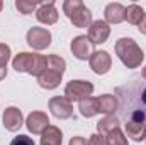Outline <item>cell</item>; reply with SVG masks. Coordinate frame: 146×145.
Masks as SVG:
<instances>
[{"label": "cell", "mask_w": 146, "mask_h": 145, "mask_svg": "<svg viewBox=\"0 0 146 145\" xmlns=\"http://www.w3.org/2000/svg\"><path fill=\"white\" fill-rule=\"evenodd\" d=\"M48 67V56L39 55V53H29V51H21L12 58V68L15 72L29 73L39 77Z\"/></svg>", "instance_id": "1"}, {"label": "cell", "mask_w": 146, "mask_h": 145, "mask_svg": "<svg viewBox=\"0 0 146 145\" xmlns=\"http://www.w3.org/2000/svg\"><path fill=\"white\" fill-rule=\"evenodd\" d=\"M65 70H66V62L61 56L48 55V67L37 77V84L46 91H53V89H56L60 85Z\"/></svg>", "instance_id": "2"}, {"label": "cell", "mask_w": 146, "mask_h": 145, "mask_svg": "<svg viewBox=\"0 0 146 145\" xmlns=\"http://www.w3.org/2000/svg\"><path fill=\"white\" fill-rule=\"evenodd\" d=\"M115 55L127 68H138L145 60V51L131 38H121L115 43Z\"/></svg>", "instance_id": "3"}, {"label": "cell", "mask_w": 146, "mask_h": 145, "mask_svg": "<svg viewBox=\"0 0 146 145\" xmlns=\"http://www.w3.org/2000/svg\"><path fill=\"white\" fill-rule=\"evenodd\" d=\"M63 12L70 19L75 28H90L92 26V12L87 9V5L82 0H65L63 2Z\"/></svg>", "instance_id": "4"}, {"label": "cell", "mask_w": 146, "mask_h": 145, "mask_svg": "<svg viewBox=\"0 0 146 145\" xmlns=\"http://www.w3.org/2000/svg\"><path fill=\"white\" fill-rule=\"evenodd\" d=\"M94 92V84L88 80H72L66 84L65 87V97L70 101H83L87 97H90Z\"/></svg>", "instance_id": "5"}, {"label": "cell", "mask_w": 146, "mask_h": 145, "mask_svg": "<svg viewBox=\"0 0 146 145\" xmlns=\"http://www.w3.org/2000/svg\"><path fill=\"white\" fill-rule=\"evenodd\" d=\"M26 41L33 50H46L51 44V33L46 28H31L26 34Z\"/></svg>", "instance_id": "6"}, {"label": "cell", "mask_w": 146, "mask_h": 145, "mask_svg": "<svg viewBox=\"0 0 146 145\" xmlns=\"http://www.w3.org/2000/svg\"><path fill=\"white\" fill-rule=\"evenodd\" d=\"M48 108L51 111V114L58 119H66V118H72L73 114V104L70 99H66L65 96H56V97H51L49 103H48Z\"/></svg>", "instance_id": "7"}, {"label": "cell", "mask_w": 146, "mask_h": 145, "mask_svg": "<svg viewBox=\"0 0 146 145\" xmlns=\"http://www.w3.org/2000/svg\"><path fill=\"white\" fill-rule=\"evenodd\" d=\"M88 63H90V68L97 75H106L112 67V58L107 51L100 50V51H94L88 58Z\"/></svg>", "instance_id": "8"}, {"label": "cell", "mask_w": 146, "mask_h": 145, "mask_svg": "<svg viewBox=\"0 0 146 145\" xmlns=\"http://www.w3.org/2000/svg\"><path fill=\"white\" fill-rule=\"evenodd\" d=\"M70 50H72L75 58H78V60H88L90 55L94 53V44L90 43L88 38L82 34V36L73 38L72 44H70Z\"/></svg>", "instance_id": "9"}, {"label": "cell", "mask_w": 146, "mask_h": 145, "mask_svg": "<svg viewBox=\"0 0 146 145\" xmlns=\"http://www.w3.org/2000/svg\"><path fill=\"white\" fill-rule=\"evenodd\" d=\"M110 36V28L106 21H94L92 26L88 28L87 38L90 39L92 44H102L106 43Z\"/></svg>", "instance_id": "10"}, {"label": "cell", "mask_w": 146, "mask_h": 145, "mask_svg": "<svg viewBox=\"0 0 146 145\" xmlns=\"http://www.w3.org/2000/svg\"><path fill=\"white\" fill-rule=\"evenodd\" d=\"M26 126L33 135H41L49 126V118L42 111H33L26 119Z\"/></svg>", "instance_id": "11"}, {"label": "cell", "mask_w": 146, "mask_h": 145, "mask_svg": "<svg viewBox=\"0 0 146 145\" xmlns=\"http://www.w3.org/2000/svg\"><path fill=\"white\" fill-rule=\"evenodd\" d=\"M2 123L3 126L9 130V132H17L22 125H24V116H22V111L15 106H9L3 113V118H2Z\"/></svg>", "instance_id": "12"}, {"label": "cell", "mask_w": 146, "mask_h": 145, "mask_svg": "<svg viewBox=\"0 0 146 145\" xmlns=\"http://www.w3.org/2000/svg\"><path fill=\"white\" fill-rule=\"evenodd\" d=\"M36 19L41 24H46V26H51L58 21V10L54 7V2H46V3H41L36 10Z\"/></svg>", "instance_id": "13"}, {"label": "cell", "mask_w": 146, "mask_h": 145, "mask_svg": "<svg viewBox=\"0 0 146 145\" xmlns=\"http://www.w3.org/2000/svg\"><path fill=\"white\" fill-rule=\"evenodd\" d=\"M104 15H106L107 24H121L124 21V15H126V7L119 2L109 3L104 10Z\"/></svg>", "instance_id": "14"}, {"label": "cell", "mask_w": 146, "mask_h": 145, "mask_svg": "<svg viewBox=\"0 0 146 145\" xmlns=\"http://www.w3.org/2000/svg\"><path fill=\"white\" fill-rule=\"evenodd\" d=\"M124 128H126V135H127L133 142L146 140V123H139V121L127 119V121L124 123Z\"/></svg>", "instance_id": "15"}, {"label": "cell", "mask_w": 146, "mask_h": 145, "mask_svg": "<svg viewBox=\"0 0 146 145\" xmlns=\"http://www.w3.org/2000/svg\"><path fill=\"white\" fill-rule=\"evenodd\" d=\"M95 103H97V111L102 113V114H114V111L119 106V101L115 96L112 94H104V96H99L95 97Z\"/></svg>", "instance_id": "16"}, {"label": "cell", "mask_w": 146, "mask_h": 145, "mask_svg": "<svg viewBox=\"0 0 146 145\" xmlns=\"http://www.w3.org/2000/svg\"><path fill=\"white\" fill-rule=\"evenodd\" d=\"M61 142H63V133L54 125H49L41 133V145H61Z\"/></svg>", "instance_id": "17"}, {"label": "cell", "mask_w": 146, "mask_h": 145, "mask_svg": "<svg viewBox=\"0 0 146 145\" xmlns=\"http://www.w3.org/2000/svg\"><path fill=\"white\" fill-rule=\"evenodd\" d=\"M143 17H145V10H143L141 5H138V3H131V5L126 7L124 21H127L129 24H133V26H139V22L143 21Z\"/></svg>", "instance_id": "18"}, {"label": "cell", "mask_w": 146, "mask_h": 145, "mask_svg": "<svg viewBox=\"0 0 146 145\" xmlns=\"http://www.w3.org/2000/svg\"><path fill=\"white\" fill-rule=\"evenodd\" d=\"M119 118L117 116H114V114H107V116H104L99 123H97V132L100 133V135H107L109 132H112L114 128H119Z\"/></svg>", "instance_id": "19"}, {"label": "cell", "mask_w": 146, "mask_h": 145, "mask_svg": "<svg viewBox=\"0 0 146 145\" xmlns=\"http://www.w3.org/2000/svg\"><path fill=\"white\" fill-rule=\"evenodd\" d=\"M78 109H80V114H82L83 118H92V116L99 114V111H97V103H95V97H87V99L80 101Z\"/></svg>", "instance_id": "20"}, {"label": "cell", "mask_w": 146, "mask_h": 145, "mask_svg": "<svg viewBox=\"0 0 146 145\" xmlns=\"http://www.w3.org/2000/svg\"><path fill=\"white\" fill-rule=\"evenodd\" d=\"M10 46L5 43H0V80L7 77V63L10 60Z\"/></svg>", "instance_id": "21"}, {"label": "cell", "mask_w": 146, "mask_h": 145, "mask_svg": "<svg viewBox=\"0 0 146 145\" xmlns=\"http://www.w3.org/2000/svg\"><path fill=\"white\" fill-rule=\"evenodd\" d=\"M106 138L109 145H127V137L121 132V128H114L106 135Z\"/></svg>", "instance_id": "22"}, {"label": "cell", "mask_w": 146, "mask_h": 145, "mask_svg": "<svg viewBox=\"0 0 146 145\" xmlns=\"http://www.w3.org/2000/svg\"><path fill=\"white\" fill-rule=\"evenodd\" d=\"M39 5L37 2H31V0H15V9L19 10V14H33L36 10V7Z\"/></svg>", "instance_id": "23"}, {"label": "cell", "mask_w": 146, "mask_h": 145, "mask_svg": "<svg viewBox=\"0 0 146 145\" xmlns=\"http://www.w3.org/2000/svg\"><path fill=\"white\" fill-rule=\"evenodd\" d=\"M10 145H36V144H34V140H33L31 137H27V135H17V137L12 138Z\"/></svg>", "instance_id": "24"}, {"label": "cell", "mask_w": 146, "mask_h": 145, "mask_svg": "<svg viewBox=\"0 0 146 145\" xmlns=\"http://www.w3.org/2000/svg\"><path fill=\"white\" fill-rule=\"evenodd\" d=\"M88 145H109V144H107L106 135L94 133V135H90V138H88Z\"/></svg>", "instance_id": "25"}, {"label": "cell", "mask_w": 146, "mask_h": 145, "mask_svg": "<svg viewBox=\"0 0 146 145\" xmlns=\"http://www.w3.org/2000/svg\"><path fill=\"white\" fill-rule=\"evenodd\" d=\"M68 145H88V142H87L83 137H73Z\"/></svg>", "instance_id": "26"}, {"label": "cell", "mask_w": 146, "mask_h": 145, "mask_svg": "<svg viewBox=\"0 0 146 145\" xmlns=\"http://www.w3.org/2000/svg\"><path fill=\"white\" fill-rule=\"evenodd\" d=\"M138 29H139V33H141V34H145V36H146V12H145L143 21H141V22H139V26H138Z\"/></svg>", "instance_id": "27"}, {"label": "cell", "mask_w": 146, "mask_h": 145, "mask_svg": "<svg viewBox=\"0 0 146 145\" xmlns=\"http://www.w3.org/2000/svg\"><path fill=\"white\" fill-rule=\"evenodd\" d=\"M139 99H141V104H143V109L146 111V87L141 91V94H139Z\"/></svg>", "instance_id": "28"}, {"label": "cell", "mask_w": 146, "mask_h": 145, "mask_svg": "<svg viewBox=\"0 0 146 145\" xmlns=\"http://www.w3.org/2000/svg\"><path fill=\"white\" fill-rule=\"evenodd\" d=\"M141 75H143V79H146V67L143 68V72H141Z\"/></svg>", "instance_id": "29"}, {"label": "cell", "mask_w": 146, "mask_h": 145, "mask_svg": "<svg viewBox=\"0 0 146 145\" xmlns=\"http://www.w3.org/2000/svg\"><path fill=\"white\" fill-rule=\"evenodd\" d=\"M2 9H3V2L0 0V10H2Z\"/></svg>", "instance_id": "30"}]
</instances>
